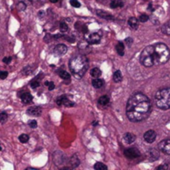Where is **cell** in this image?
Returning <instances> with one entry per match:
<instances>
[{
    "label": "cell",
    "mask_w": 170,
    "mask_h": 170,
    "mask_svg": "<svg viewBox=\"0 0 170 170\" xmlns=\"http://www.w3.org/2000/svg\"><path fill=\"white\" fill-rule=\"evenodd\" d=\"M125 110L127 118L131 122H140L149 116L152 104L144 94L135 93L128 100Z\"/></svg>",
    "instance_id": "1"
},
{
    "label": "cell",
    "mask_w": 170,
    "mask_h": 170,
    "mask_svg": "<svg viewBox=\"0 0 170 170\" xmlns=\"http://www.w3.org/2000/svg\"><path fill=\"white\" fill-rule=\"evenodd\" d=\"M89 67L87 57L84 55L73 56L69 61V68L74 77L77 79L82 78Z\"/></svg>",
    "instance_id": "2"
},
{
    "label": "cell",
    "mask_w": 170,
    "mask_h": 170,
    "mask_svg": "<svg viewBox=\"0 0 170 170\" xmlns=\"http://www.w3.org/2000/svg\"><path fill=\"white\" fill-rule=\"evenodd\" d=\"M152 56L154 65L165 64L170 58V50L164 43L152 45Z\"/></svg>",
    "instance_id": "3"
},
{
    "label": "cell",
    "mask_w": 170,
    "mask_h": 170,
    "mask_svg": "<svg viewBox=\"0 0 170 170\" xmlns=\"http://www.w3.org/2000/svg\"><path fill=\"white\" fill-rule=\"evenodd\" d=\"M157 107L161 110L170 109V88H163L157 91L154 96Z\"/></svg>",
    "instance_id": "4"
},
{
    "label": "cell",
    "mask_w": 170,
    "mask_h": 170,
    "mask_svg": "<svg viewBox=\"0 0 170 170\" xmlns=\"http://www.w3.org/2000/svg\"><path fill=\"white\" fill-rule=\"evenodd\" d=\"M139 61L145 67H151L154 66V59L152 56V45L146 47L143 50L139 56Z\"/></svg>",
    "instance_id": "5"
},
{
    "label": "cell",
    "mask_w": 170,
    "mask_h": 170,
    "mask_svg": "<svg viewBox=\"0 0 170 170\" xmlns=\"http://www.w3.org/2000/svg\"><path fill=\"white\" fill-rule=\"evenodd\" d=\"M102 38V32L99 30L97 32L88 33L86 35V40L89 44H97L100 42Z\"/></svg>",
    "instance_id": "6"
},
{
    "label": "cell",
    "mask_w": 170,
    "mask_h": 170,
    "mask_svg": "<svg viewBox=\"0 0 170 170\" xmlns=\"http://www.w3.org/2000/svg\"><path fill=\"white\" fill-rule=\"evenodd\" d=\"M124 154L129 159H134L139 158L140 156V152L137 148L132 147V148H126L124 151Z\"/></svg>",
    "instance_id": "7"
},
{
    "label": "cell",
    "mask_w": 170,
    "mask_h": 170,
    "mask_svg": "<svg viewBox=\"0 0 170 170\" xmlns=\"http://www.w3.org/2000/svg\"><path fill=\"white\" fill-rule=\"evenodd\" d=\"M159 149L164 154L170 155V139H164L159 144Z\"/></svg>",
    "instance_id": "8"
},
{
    "label": "cell",
    "mask_w": 170,
    "mask_h": 170,
    "mask_svg": "<svg viewBox=\"0 0 170 170\" xmlns=\"http://www.w3.org/2000/svg\"><path fill=\"white\" fill-rule=\"evenodd\" d=\"M156 137H157L156 132L154 131V130H148V131H146L144 134V139L148 144L154 143L155 141V139H156Z\"/></svg>",
    "instance_id": "9"
},
{
    "label": "cell",
    "mask_w": 170,
    "mask_h": 170,
    "mask_svg": "<svg viewBox=\"0 0 170 170\" xmlns=\"http://www.w3.org/2000/svg\"><path fill=\"white\" fill-rule=\"evenodd\" d=\"M56 104L58 105H65L66 107H72V106H74V102L71 101L65 95H61L60 97H58V99L56 100Z\"/></svg>",
    "instance_id": "10"
},
{
    "label": "cell",
    "mask_w": 170,
    "mask_h": 170,
    "mask_svg": "<svg viewBox=\"0 0 170 170\" xmlns=\"http://www.w3.org/2000/svg\"><path fill=\"white\" fill-rule=\"evenodd\" d=\"M67 52V47L64 44H58L54 48V53L56 56L65 55Z\"/></svg>",
    "instance_id": "11"
},
{
    "label": "cell",
    "mask_w": 170,
    "mask_h": 170,
    "mask_svg": "<svg viewBox=\"0 0 170 170\" xmlns=\"http://www.w3.org/2000/svg\"><path fill=\"white\" fill-rule=\"evenodd\" d=\"M147 156L149 161H155L159 158V152L156 148H149L147 152Z\"/></svg>",
    "instance_id": "12"
},
{
    "label": "cell",
    "mask_w": 170,
    "mask_h": 170,
    "mask_svg": "<svg viewBox=\"0 0 170 170\" xmlns=\"http://www.w3.org/2000/svg\"><path fill=\"white\" fill-rule=\"evenodd\" d=\"M27 113L32 116H39L42 114V108L39 106H32L28 108Z\"/></svg>",
    "instance_id": "13"
},
{
    "label": "cell",
    "mask_w": 170,
    "mask_h": 170,
    "mask_svg": "<svg viewBox=\"0 0 170 170\" xmlns=\"http://www.w3.org/2000/svg\"><path fill=\"white\" fill-rule=\"evenodd\" d=\"M69 165L71 169H75L77 166L80 165V159H78L77 154H74L71 157V159H69Z\"/></svg>",
    "instance_id": "14"
},
{
    "label": "cell",
    "mask_w": 170,
    "mask_h": 170,
    "mask_svg": "<svg viewBox=\"0 0 170 170\" xmlns=\"http://www.w3.org/2000/svg\"><path fill=\"white\" fill-rule=\"evenodd\" d=\"M33 99V95L30 93H28V92H24L21 95V100H22L23 104H29V103H31Z\"/></svg>",
    "instance_id": "15"
},
{
    "label": "cell",
    "mask_w": 170,
    "mask_h": 170,
    "mask_svg": "<svg viewBox=\"0 0 170 170\" xmlns=\"http://www.w3.org/2000/svg\"><path fill=\"white\" fill-rule=\"evenodd\" d=\"M136 139V136L132 134V133H126L125 135H124V140L128 144H130L132 143H134Z\"/></svg>",
    "instance_id": "16"
},
{
    "label": "cell",
    "mask_w": 170,
    "mask_h": 170,
    "mask_svg": "<svg viewBox=\"0 0 170 170\" xmlns=\"http://www.w3.org/2000/svg\"><path fill=\"white\" fill-rule=\"evenodd\" d=\"M128 24L129 26L132 28V29H134L136 30L139 28V20H138L136 17H130V19L128 20Z\"/></svg>",
    "instance_id": "17"
},
{
    "label": "cell",
    "mask_w": 170,
    "mask_h": 170,
    "mask_svg": "<svg viewBox=\"0 0 170 170\" xmlns=\"http://www.w3.org/2000/svg\"><path fill=\"white\" fill-rule=\"evenodd\" d=\"M91 84H92V86L95 88L100 89V88H101L104 86V82L101 79H100V78H95L94 80H92Z\"/></svg>",
    "instance_id": "18"
},
{
    "label": "cell",
    "mask_w": 170,
    "mask_h": 170,
    "mask_svg": "<svg viewBox=\"0 0 170 170\" xmlns=\"http://www.w3.org/2000/svg\"><path fill=\"white\" fill-rule=\"evenodd\" d=\"M97 15L100 17H102V18H104V19H107V20H112L114 18V17L110 15V13H105V12L102 11V10L97 11Z\"/></svg>",
    "instance_id": "19"
},
{
    "label": "cell",
    "mask_w": 170,
    "mask_h": 170,
    "mask_svg": "<svg viewBox=\"0 0 170 170\" xmlns=\"http://www.w3.org/2000/svg\"><path fill=\"white\" fill-rule=\"evenodd\" d=\"M116 51H117V53L121 56L125 55V45L123 44V42H119L117 45H116Z\"/></svg>",
    "instance_id": "20"
},
{
    "label": "cell",
    "mask_w": 170,
    "mask_h": 170,
    "mask_svg": "<svg viewBox=\"0 0 170 170\" xmlns=\"http://www.w3.org/2000/svg\"><path fill=\"white\" fill-rule=\"evenodd\" d=\"M122 79H123V77H122V73H121V71H116L114 73V75H113V80H114V82H121V81H122Z\"/></svg>",
    "instance_id": "21"
},
{
    "label": "cell",
    "mask_w": 170,
    "mask_h": 170,
    "mask_svg": "<svg viewBox=\"0 0 170 170\" xmlns=\"http://www.w3.org/2000/svg\"><path fill=\"white\" fill-rule=\"evenodd\" d=\"M109 102H110V98L107 95H102L98 100V103L100 105H106L109 104Z\"/></svg>",
    "instance_id": "22"
},
{
    "label": "cell",
    "mask_w": 170,
    "mask_h": 170,
    "mask_svg": "<svg viewBox=\"0 0 170 170\" xmlns=\"http://www.w3.org/2000/svg\"><path fill=\"white\" fill-rule=\"evenodd\" d=\"M123 6V1L122 0H111L110 2V7L112 8H117L119 7Z\"/></svg>",
    "instance_id": "23"
},
{
    "label": "cell",
    "mask_w": 170,
    "mask_h": 170,
    "mask_svg": "<svg viewBox=\"0 0 170 170\" xmlns=\"http://www.w3.org/2000/svg\"><path fill=\"white\" fill-rule=\"evenodd\" d=\"M161 30L163 33H164L166 35H170V20L162 26Z\"/></svg>",
    "instance_id": "24"
},
{
    "label": "cell",
    "mask_w": 170,
    "mask_h": 170,
    "mask_svg": "<svg viewBox=\"0 0 170 170\" xmlns=\"http://www.w3.org/2000/svg\"><path fill=\"white\" fill-rule=\"evenodd\" d=\"M91 77H95V78H98L101 76V71H100V69L99 68H97V67H95L93 69H91Z\"/></svg>",
    "instance_id": "25"
},
{
    "label": "cell",
    "mask_w": 170,
    "mask_h": 170,
    "mask_svg": "<svg viewBox=\"0 0 170 170\" xmlns=\"http://www.w3.org/2000/svg\"><path fill=\"white\" fill-rule=\"evenodd\" d=\"M58 75L60 76V77L61 79H63V80H69L70 79V74L66 71H63V70H60V71H58Z\"/></svg>",
    "instance_id": "26"
},
{
    "label": "cell",
    "mask_w": 170,
    "mask_h": 170,
    "mask_svg": "<svg viewBox=\"0 0 170 170\" xmlns=\"http://www.w3.org/2000/svg\"><path fill=\"white\" fill-rule=\"evenodd\" d=\"M94 169L95 170H106L108 168L105 164H104L103 163L100 162H97L94 165Z\"/></svg>",
    "instance_id": "27"
},
{
    "label": "cell",
    "mask_w": 170,
    "mask_h": 170,
    "mask_svg": "<svg viewBox=\"0 0 170 170\" xmlns=\"http://www.w3.org/2000/svg\"><path fill=\"white\" fill-rule=\"evenodd\" d=\"M18 139H19V141L21 143L25 144V143H27L29 140V136H28V134H22L18 137Z\"/></svg>",
    "instance_id": "28"
},
{
    "label": "cell",
    "mask_w": 170,
    "mask_h": 170,
    "mask_svg": "<svg viewBox=\"0 0 170 170\" xmlns=\"http://www.w3.org/2000/svg\"><path fill=\"white\" fill-rule=\"evenodd\" d=\"M68 25L66 24V22H61L60 24V30L61 33H66L68 31Z\"/></svg>",
    "instance_id": "29"
},
{
    "label": "cell",
    "mask_w": 170,
    "mask_h": 170,
    "mask_svg": "<svg viewBox=\"0 0 170 170\" xmlns=\"http://www.w3.org/2000/svg\"><path fill=\"white\" fill-rule=\"evenodd\" d=\"M7 120H8V115L6 114L5 112L0 113V122L2 124H4L7 121Z\"/></svg>",
    "instance_id": "30"
},
{
    "label": "cell",
    "mask_w": 170,
    "mask_h": 170,
    "mask_svg": "<svg viewBox=\"0 0 170 170\" xmlns=\"http://www.w3.org/2000/svg\"><path fill=\"white\" fill-rule=\"evenodd\" d=\"M26 8H27V6H26V4H25L23 2H20V3L17 4V9H18L19 11H24V10L26 9Z\"/></svg>",
    "instance_id": "31"
},
{
    "label": "cell",
    "mask_w": 170,
    "mask_h": 170,
    "mask_svg": "<svg viewBox=\"0 0 170 170\" xmlns=\"http://www.w3.org/2000/svg\"><path fill=\"white\" fill-rule=\"evenodd\" d=\"M70 3L74 8H80L81 7V3L77 0H70Z\"/></svg>",
    "instance_id": "32"
},
{
    "label": "cell",
    "mask_w": 170,
    "mask_h": 170,
    "mask_svg": "<svg viewBox=\"0 0 170 170\" xmlns=\"http://www.w3.org/2000/svg\"><path fill=\"white\" fill-rule=\"evenodd\" d=\"M139 20L141 22H145L148 20V16L146 14H142L140 15V17H139Z\"/></svg>",
    "instance_id": "33"
},
{
    "label": "cell",
    "mask_w": 170,
    "mask_h": 170,
    "mask_svg": "<svg viewBox=\"0 0 170 170\" xmlns=\"http://www.w3.org/2000/svg\"><path fill=\"white\" fill-rule=\"evenodd\" d=\"M8 71H0V80H4V79H6L8 77Z\"/></svg>",
    "instance_id": "34"
},
{
    "label": "cell",
    "mask_w": 170,
    "mask_h": 170,
    "mask_svg": "<svg viewBox=\"0 0 170 170\" xmlns=\"http://www.w3.org/2000/svg\"><path fill=\"white\" fill-rule=\"evenodd\" d=\"M40 86V83L38 81H36V80H34L32 82H31V87L33 88V89H36V88H38Z\"/></svg>",
    "instance_id": "35"
},
{
    "label": "cell",
    "mask_w": 170,
    "mask_h": 170,
    "mask_svg": "<svg viewBox=\"0 0 170 170\" xmlns=\"http://www.w3.org/2000/svg\"><path fill=\"white\" fill-rule=\"evenodd\" d=\"M28 125H29V126L31 127V128H36V127L38 126V123H37V121H35V120H33V121H30L28 122Z\"/></svg>",
    "instance_id": "36"
},
{
    "label": "cell",
    "mask_w": 170,
    "mask_h": 170,
    "mask_svg": "<svg viewBox=\"0 0 170 170\" xmlns=\"http://www.w3.org/2000/svg\"><path fill=\"white\" fill-rule=\"evenodd\" d=\"M125 43L127 44L128 47H130L131 44L133 43V39H132V38H127L125 39Z\"/></svg>",
    "instance_id": "37"
},
{
    "label": "cell",
    "mask_w": 170,
    "mask_h": 170,
    "mask_svg": "<svg viewBox=\"0 0 170 170\" xmlns=\"http://www.w3.org/2000/svg\"><path fill=\"white\" fill-rule=\"evenodd\" d=\"M12 61V57L11 56H6L3 59V61L6 63V64H9V62Z\"/></svg>",
    "instance_id": "38"
},
{
    "label": "cell",
    "mask_w": 170,
    "mask_h": 170,
    "mask_svg": "<svg viewBox=\"0 0 170 170\" xmlns=\"http://www.w3.org/2000/svg\"><path fill=\"white\" fill-rule=\"evenodd\" d=\"M48 89H49V91H52V90H54V88H55V84L53 82H49L48 83Z\"/></svg>",
    "instance_id": "39"
},
{
    "label": "cell",
    "mask_w": 170,
    "mask_h": 170,
    "mask_svg": "<svg viewBox=\"0 0 170 170\" xmlns=\"http://www.w3.org/2000/svg\"><path fill=\"white\" fill-rule=\"evenodd\" d=\"M168 169V166L167 165H160L159 167H157V169Z\"/></svg>",
    "instance_id": "40"
},
{
    "label": "cell",
    "mask_w": 170,
    "mask_h": 170,
    "mask_svg": "<svg viewBox=\"0 0 170 170\" xmlns=\"http://www.w3.org/2000/svg\"><path fill=\"white\" fill-rule=\"evenodd\" d=\"M43 12L42 11H41L40 12V13H38V16L40 17H43Z\"/></svg>",
    "instance_id": "41"
},
{
    "label": "cell",
    "mask_w": 170,
    "mask_h": 170,
    "mask_svg": "<svg viewBox=\"0 0 170 170\" xmlns=\"http://www.w3.org/2000/svg\"><path fill=\"white\" fill-rule=\"evenodd\" d=\"M50 2H51V3H57V2H58V0H50Z\"/></svg>",
    "instance_id": "42"
},
{
    "label": "cell",
    "mask_w": 170,
    "mask_h": 170,
    "mask_svg": "<svg viewBox=\"0 0 170 170\" xmlns=\"http://www.w3.org/2000/svg\"><path fill=\"white\" fill-rule=\"evenodd\" d=\"M96 125H97V122H94V123H93V125H94V126H95Z\"/></svg>",
    "instance_id": "43"
},
{
    "label": "cell",
    "mask_w": 170,
    "mask_h": 170,
    "mask_svg": "<svg viewBox=\"0 0 170 170\" xmlns=\"http://www.w3.org/2000/svg\"><path fill=\"white\" fill-rule=\"evenodd\" d=\"M3 150V148H2V146H1V144H0V151H2Z\"/></svg>",
    "instance_id": "44"
}]
</instances>
